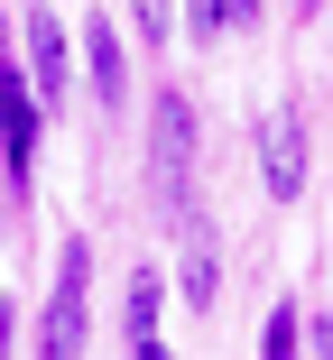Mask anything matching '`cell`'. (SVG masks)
Masks as SVG:
<instances>
[{"label": "cell", "instance_id": "ba28073f", "mask_svg": "<svg viewBox=\"0 0 333 360\" xmlns=\"http://www.w3.org/2000/svg\"><path fill=\"white\" fill-rule=\"evenodd\" d=\"M158 305H167V286H158V268H139L130 277V333L139 342H158Z\"/></svg>", "mask_w": 333, "mask_h": 360}, {"label": "cell", "instance_id": "5b68a950", "mask_svg": "<svg viewBox=\"0 0 333 360\" xmlns=\"http://www.w3.org/2000/svg\"><path fill=\"white\" fill-rule=\"evenodd\" d=\"M37 93L28 75H0V158H10V194H28V158H37Z\"/></svg>", "mask_w": 333, "mask_h": 360}, {"label": "cell", "instance_id": "7c38bea8", "mask_svg": "<svg viewBox=\"0 0 333 360\" xmlns=\"http://www.w3.org/2000/svg\"><path fill=\"white\" fill-rule=\"evenodd\" d=\"M185 37H222V0H194V10H185Z\"/></svg>", "mask_w": 333, "mask_h": 360}, {"label": "cell", "instance_id": "2e32d148", "mask_svg": "<svg viewBox=\"0 0 333 360\" xmlns=\"http://www.w3.org/2000/svg\"><path fill=\"white\" fill-rule=\"evenodd\" d=\"M139 360H167V342H139Z\"/></svg>", "mask_w": 333, "mask_h": 360}, {"label": "cell", "instance_id": "5bb4252c", "mask_svg": "<svg viewBox=\"0 0 333 360\" xmlns=\"http://www.w3.org/2000/svg\"><path fill=\"white\" fill-rule=\"evenodd\" d=\"M10 323H19V314H10V296H0V360H10Z\"/></svg>", "mask_w": 333, "mask_h": 360}, {"label": "cell", "instance_id": "9a60e30c", "mask_svg": "<svg viewBox=\"0 0 333 360\" xmlns=\"http://www.w3.org/2000/svg\"><path fill=\"white\" fill-rule=\"evenodd\" d=\"M0 75H19V56H10V28H0Z\"/></svg>", "mask_w": 333, "mask_h": 360}, {"label": "cell", "instance_id": "277c9868", "mask_svg": "<svg viewBox=\"0 0 333 360\" xmlns=\"http://www.w3.org/2000/svg\"><path fill=\"white\" fill-rule=\"evenodd\" d=\"M19 28H28V65H19V75H28V93H46V111H56L65 93H75V65H65V19L37 0V10H19Z\"/></svg>", "mask_w": 333, "mask_h": 360}, {"label": "cell", "instance_id": "9c48e42d", "mask_svg": "<svg viewBox=\"0 0 333 360\" xmlns=\"http://www.w3.org/2000/svg\"><path fill=\"white\" fill-rule=\"evenodd\" d=\"M296 323H306V305H278L269 333H259V360H296Z\"/></svg>", "mask_w": 333, "mask_h": 360}, {"label": "cell", "instance_id": "6da1fadb", "mask_svg": "<svg viewBox=\"0 0 333 360\" xmlns=\"http://www.w3.org/2000/svg\"><path fill=\"white\" fill-rule=\"evenodd\" d=\"M149 176L185 231L194 222V93H176V84H158V111H149Z\"/></svg>", "mask_w": 333, "mask_h": 360}, {"label": "cell", "instance_id": "7a4b0ae2", "mask_svg": "<svg viewBox=\"0 0 333 360\" xmlns=\"http://www.w3.org/2000/svg\"><path fill=\"white\" fill-rule=\"evenodd\" d=\"M84 323H93V240L56 250V296L37 323V360H84Z\"/></svg>", "mask_w": 333, "mask_h": 360}, {"label": "cell", "instance_id": "4fadbf2b", "mask_svg": "<svg viewBox=\"0 0 333 360\" xmlns=\"http://www.w3.org/2000/svg\"><path fill=\"white\" fill-rule=\"evenodd\" d=\"M259 19V0H222V28H250Z\"/></svg>", "mask_w": 333, "mask_h": 360}, {"label": "cell", "instance_id": "8992f818", "mask_svg": "<svg viewBox=\"0 0 333 360\" xmlns=\"http://www.w3.org/2000/svg\"><path fill=\"white\" fill-rule=\"evenodd\" d=\"M84 75H93V102H102V111L130 102V56H120L111 19H84Z\"/></svg>", "mask_w": 333, "mask_h": 360}, {"label": "cell", "instance_id": "30bf717a", "mask_svg": "<svg viewBox=\"0 0 333 360\" xmlns=\"http://www.w3.org/2000/svg\"><path fill=\"white\" fill-rule=\"evenodd\" d=\"M139 37H149V46L176 37V10H167V0H139Z\"/></svg>", "mask_w": 333, "mask_h": 360}, {"label": "cell", "instance_id": "8fae6325", "mask_svg": "<svg viewBox=\"0 0 333 360\" xmlns=\"http://www.w3.org/2000/svg\"><path fill=\"white\" fill-rule=\"evenodd\" d=\"M296 342H306V360H333V314H306Z\"/></svg>", "mask_w": 333, "mask_h": 360}, {"label": "cell", "instance_id": "3957f363", "mask_svg": "<svg viewBox=\"0 0 333 360\" xmlns=\"http://www.w3.org/2000/svg\"><path fill=\"white\" fill-rule=\"evenodd\" d=\"M259 185H269L278 203H296V194H306V120H296L287 102L259 120Z\"/></svg>", "mask_w": 333, "mask_h": 360}, {"label": "cell", "instance_id": "e0dca14e", "mask_svg": "<svg viewBox=\"0 0 333 360\" xmlns=\"http://www.w3.org/2000/svg\"><path fill=\"white\" fill-rule=\"evenodd\" d=\"M296 10H315V0H296Z\"/></svg>", "mask_w": 333, "mask_h": 360}, {"label": "cell", "instance_id": "52a82bcc", "mask_svg": "<svg viewBox=\"0 0 333 360\" xmlns=\"http://www.w3.org/2000/svg\"><path fill=\"white\" fill-rule=\"evenodd\" d=\"M185 305H213L222 296V250H213V222H204V212H194V222H185Z\"/></svg>", "mask_w": 333, "mask_h": 360}]
</instances>
